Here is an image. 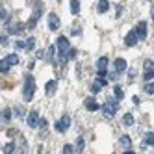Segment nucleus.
Returning a JSON list of instances; mask_svg holds the SVG:
<instances>
[{
  "instance_id": "1",
  "label": "nucleus",
  "mask_w": 154,
  "mask_h": 154,
  "mask_svg": "<svg viewBox=\"0 0 154 154\" xmlns=\"http://www.w3.org/2000/svg\"><path fill=\"white\" fill-rule=\"evenodd\" d=\"M35 95V80L32 74H26L24 76V89H23V98L24 102H30Z\"/></svg>"
},
{
  "instance_id": "2",
  "label": "nucleus",
  "mask_w": 154,
  "mask_h": 154,
  "mask_svg": "<svg viewBox=\"0 0 154 154\" xmlns=\"http://www.w3.org/2000/svg\"><path fill=\"white\" fill-rule=\"evenodd\" d=\"M69 41H67V37H63V35H60L58 37V41H56V50H58V56H60V61L61 63H65V52L69 50Z\"/></svg>"
},
{
  "instance_id": "3",
  "label": "nucleus",
  "mask_w": 154,
  "mask_h": 154,
  "mask_svg": "<svg viewBox=\"0 0 154 154\" xmlns=\"http://www.w3.org/2000/svg\"><path fill=\"white\" fill-rule=\"evenodd\" d=\"M117 100H108L106 104H104V108H102V112H104V115L106 117H113L115 113H117Z\"/></svg>"
},
{
  "instance_id": "4",
  "label": "nucleus",
  "mask_w": 154,
  "mask_h": 154,
  "mask_svg": "<svg viewBox=\"0 0 154 154\" xmlns=\"http://www.w3.org/2000/svg\"><path fill=\"white\" fill-rule=\"evenodd\" d=\"M69 126H71V117H69V115H63L58 123H56V130L61 132V134H63V132H67Z\"/></svg>"
},
{
  "instance_id": "5",
  "label": "nucleus",
  "mask_w": 154,
  "mask_h": 154,
  "mask_svg": "<svg viewBox=\"0 0 154 154\" xmlns=\"http://www.w3.org/2000/svg\"><path fill=\"white\" fill-rule=\"evenodd\" d=\"M108 63H109L108 56H102L100 60L97 61V71H98V76H108V74H106V71H108Z\"/></svg>"
},
{
  "instance_id": "6",
  "label": "nucleus",
  "mask_w": 154,
  "mask_h": 154,
  "mask_svg": "<svg viewBox=\"0 0 154 154\" xmlns=\"http://www.w3.org/2000/svg\"><path fill=\"white\" fill-rule=\"evenodd\" d=\"M23 30H24V26L20 24V23H13V20H9L8 34H11V35H19V34H23Z\"/></svg>"
},
{
  "instance_id": "7",
  "label": "nucleus",
  "mask_w": 154,
  "mask_h": 154,
  "mask_svg": "<svg viewBox=\"0 0 154 154\" xmlns=\"http://www.w3.org/2000/svg\"><path fill=\"white\" fill-rule=\"evenodd\" d=\"M48 28L52 30V32H56L58 28H60V17L56 15V13H48Z\"/></svg>"
},
{
  "instance_id": "8",
  "label": "nucleus",
  "mask_w": 154,
  "mask_h": 154,
  "mask_svg": "<svg viewBox=\"0 0 154 154\" xmlns=\"http://www.w3.org/2000/svg\"><path fill=\"white\" fill-rule=\"evenodd\" d=\"M137 41H139V37H137V34H136V30H130V32H128V35H126V39H125L126 47H136V45H137Z\"/></svg>"
},
{
  "instance_id": "9",
  "label": "nucleus",
  "mask_w": 154,
  "mask_h": 154,
  "mask_svg": "<svg viewBox=\"0 0 154 154\" xmlns=\"http://www.w3.org/2000/svg\"><path fill=\"white\" fill-rule=\"evenodd\" d=\"M39 17H41V4H37V8H35V11H34V15H32V19H30V23H28V28H35V24H37V20H39Z\"/></svg>"
},
{
  "instance_id": "10",
  "label": "nucleus",
  "mask_w": 154,
  "mask_h": 154,
  "mask_svg": "<svg viewBox=\"0 0 154 154\" xmlns=\"http://www.w3.org/2000/svg\"><path fill=\"white\" fill-rule=\"evenodd\" d=\"M56 87H58V82H56V80H48L47 85H45V93H47L48 97H52L54 93H56Z\"/></svg>"
},
{
  "instance_id": "11",
  "label": "nucleus",
  "mask_w": 154,
  "mask_h": 154,
  "mask_svg": "<svg viewBox=\"0 0 154 154\" xmlns=\"http://www.w3.org/2000/svg\"><path fill=\"white\" fill-rule=\"evenodd\" d=\"M37 121H39V115H37L35 112H32V113L28 115V119H26V125H28L30 128H37Z\"/></svg>"
},
{
  "instance_id": "12",
  "label": "nucleus",
  "mask_w": 154,
  "mask_h": 154,
  "mask_svg": "<svg viewBox=\"0 0 154 154\" xmlns=\"http://www.w3.org/2000/svg\"><path fill=\"white\" fill-rule=\"evenodd\" d=\"M134 30H136V34H137L139 39H145L147 37V23H139V26L134 28Z\"/></svg>"
},
{
  "instance_id": "13",
  "label": "nucleus",
  "mask_w": 154,
  "mask_h": 154,
  "mask_svg": "<svg viewBox=\"0 0 154 154\" xmlns=\"http://www.w3.org/2000/svg\"><path fill=\"white\" fill-rule=\"evenodd\" d=\"M126 67H128V65H126V60H125V58H117V60H115V71H117V72L126 71Z\"/></svg>"
},
{
  "instance_id": "14",
  "label": "nucleus",
  "mask_w": 154,
  "mask_h": 154,
  "mask_svg": "<svg viewBox=\"0 0 154 154\" xmlns=\"http://www.w3.org/2000/svg\"><path fill=\"white\" fill-rule=\"evenodd\" d=\"M4 61L9 65V67H13V65H19V56L17 54H8V56L4 58Z\"/></svg>"
},
{
  "instance_id": "15",
  "label": "nucleus",
  "mask_w": 154,
  "mask_h": 154,
  "mask_svg": "<svg viewBox=\"0 0 154 154\" xmlns=\"http://www.w3.org/2000/svg\"><path fill=\"white\" fill-rule=\"evenodd\" d=\"M119 143H121V147H123L125 150H130V149H132V139H130L128 136H121Z\"/></svg>"
},
{
  "instance_id": "16",
  "label": "nucleus",
  "mask_w": 154,
  "mask_h": 154,
  "mask_svg": "<svg viewBox=\"0 0 154 154\" xmlns=\"http://www.w3.org/2000/svg\"><path fill=\"white\" fill-rule=\"evenodd\" d=\"M84 104H85V109H87V112H97V109L100 108V106H98V104L93 100V98H87V100H85Z\"/></svg>"
},
{
  "instance_id": "17",
  "label": "nucleus",
  "mask_w": 154,
  "mask_h": 154,
  "mask_svg": "<svg viewBox=\"0 0 154 154\" xmlns=\"http://www.w3.org/2000/svg\"><path fill=\"white\" fill-rule=\"evenodd\" d=\"M108 9H109V2H108V0H98L97 11H98V13H106Z\"/></svg>"
},
{
  "instance_id": "18",
  "label": "nucleus",
  "mask_w": 154,
  "mask_h": 154,
  "mask_svg": "<svg viewBox=\"0 0 154 154\" xmlns=\"http://www.w3.org/2000/svg\"><path fill=\"white\" fill-rule=\"evenodd\" d=\"M71 13L72 15L80 13V0H71Z\"/></svg>"
},
{
  "instance_id": "19",
  "label": "nucleus",
  "mask_w": 154,
  "mask_h": 154,
  "mask_svg": "<svg viewBox=\"0 0 154 154\" xmlns=\"http://www.w3.org/2000/svg\"><path fill=\"white\" fill-rule=\"evenodd\" d=\"M123 125L125 126H132V125H134V115H132V113H125L123 115Z\"/></svg>"
},
{
  "instance_id": "20",
  "label": "nucleus",
  "mask_w": 154,
  "mask_h": 154,
  "mask_svg": "<svg viewBox=\"0 0 154 154\" xmlns=\"http://www.w3.org/2000/svg\"><path fill=\"white\" fill-rule=\"evenodd\" d=\"M115 98H117V100H123V98H125V91H123V87H121V85H115Z\"/></svg>"
},
{
  "instance_id": "21",
  "label": "nucleus",
  "mask_w": 154,
  "mask_h": 154,
  "mask_svg": "<svg viewBox=\"0 0 154 154\" xmlns=\"http://www.w3.org/2000/svg\"><path fill=\"white\" fill-rule=\"evenodd\" d=\"M143 78H145V82L152 80V78H154V67H152V69H145V74H143Z\"/></svg>"
},
{
  "instance_id": "22",
  "label": "nucleus",
  "mask_w": 154,
  "mask_h": 154,
  "mask_svg": "<svg viewBox=\"0 0 154 154\" xmlns=\"http://www.w3.org/2000/svg\"><path fill=\"white\" fill-rule=\"evenodd\" d=\"M145 145H154V134H152V132H147V134H145Z\"/></svg>"
},
{
  "instance_id": "23",
  "label": "nucleus",
  "mask_w": 154,
  "mask_h": 154,
  "mask_svg": "<svg viewBox=\"0 0 154 154\" xmlns=\"http://www.w3.org/2000/svg\"><path fill=\"white\" fill-rule=\"evenodd\" d=\"M24 48H28V50H34V48H35V39H34V37H28V41L24 43Z\"/></svg>"
},
{
  "instance_id": "24",
  "label": "nucleus",
  "mask_w": 154,
  "mask_h": 154,
  "mask_svg": "<svg viewBox=\"0 0 154 154\" xmlns=\"http://www.w3.org/2000/svg\"><path fill=\"white\" fill-rule=\"evenodd\" d=\"M2 119L6 121V123H8V121H11V109H9V108L2 109Z\"/></svg>"
},
{
  "instance_id": "25",
  "label": "nucleus",
  "mask_w": 154,
  "mask_h": 154,
  "mask_svg": "<svg viewBox=\"0 0 154 154\" xmlns=\"http://www.w3.org/2000/svg\"><path fill=\"white\" fill-rule=\"evenodd\" d=\"M145 93H147V95H152V93H154V84H152V80H149V82L145 84Z\"/></svg>"
},
{
  "instance_id": "26",
  "label": "nucleus",
  "mask_w": 154,
  "mask_h": 154,
  "mask_svg": "<svg viewBox=\"0 0 154 154\" xmlns=\"http://www.w3.org/2000/svg\"><path fill=\"white\" fill-rule=\"evenodd\" d=\"M9 69H11V67H9V65H8L4 60L0 61V72H4V74H6V72H9Z\"/></svg>"
},
{
  "instance_id": "27",
  "label": "nucleus",
  "mask_w": 154,
  "mask_h": 154,
  "mask_svg": "<svg viewBox=\"0 0 154 154\" xmlns=\"http://www.w3.org/2000/svg\"><path fill=\"white\" fill-rule=\"evenodd\" d=\"M100 84H98V82H93V85H91V93L93 95H97V93H100Z\"/></svg>"
},
{
  "instance_id": "28",
  "label": "nucleus",
  "mask_w": 154,
  "mask_h": 154,
  "mask_svg": "<svg viewBox=\"0 0 154 154\" xmlns=\"http://www.w3.org/2000/svg\"><path fill=\"white\" fill-rule=\"evenodd\" d=\"M54 52H56V45H52V47L47 50V54H45V56H47V60H52V58H54Z\"/></svg>"
},
{
  "instance_id": "29",
  "label": "nucleus",
  "mask_w": 154,
  "mask_h": 154,
  "mask_svg": "<svg viewBox=\"0 0 154 154\" xmlns=\"http://www.w3.org/2000/svg\"><path fill=\"white\" fill-rule=\"evenodd\" d=\"M4 152H8V154L9 152H15V143H8V145L4 147Z\"/></svg>"
},
{
  "instance_id": "30",
  "label": "nucleus",
  "mask_w": 154,
  "mask_h": 154,
  "mask_svg": "<svg viewBox=\"0 0 154 154\" xmlns=\"http://www.w3.org/2000/svg\"><path fill=\"white\" fill-rule=\"evenodd\" d=\"M97 82L100 84L102 87H104V85H108V78H106V76H97Z\"/></svg>"
},
{
  "instance_id": "31",
  "label": "nucleus",
  "mask_w": 154,
  "mask_h": 154,
  "mask_svg": "<svg viewBox=\"0 0 154 154\" xmlns=\"http://www.w3.org/2000/svg\"><path fill=\"white\" fill-rule=\"evenodd\" d=\"M63 152H65V154H71V152H74V147H72V145H65V147H63Z\"/></svg>"
},
{
  "instance_id": "32",
  "label": "nucleus",
  "mask_w": 154,
  "mask_h": 154,
  "mask_svg": "<svg viewBox=\"0 0 154 154\" xmlns=\"http://www.w3.org/2000/svg\"><path fill=\"white\" fill-rule=\"evenodd\" d=\"M15 48H17V50H23V48H24V43H23V41H17V43H15Z\"/></svg>"
},
{
  "instance_id": "33",
  "label": "nucleus",
  "mask_w": 154,
  "mask_h": 154,
  "mask_svg": "<svg viewBox=\"0 0 154 154\" xmlns=\"http://www.w3.org/2000/svg\"><path fill=\"white\" fill-rule=\"evenodd\" d=\"M82 149H84V139H82V137H78V152H80Z\"/></svg>"
},
{
  "instance_id": "34",
  "label": "nucleus",
  "mask_w": 154,
  "mask_h": 154,
  "mask_svg": "<svg viewBox=\"0 0 154 154\" xmlns=\"http://www.w3.org/2000/svg\"><path fill=\"white\" fill-rule=\"evenodd\" d=\"M6 43H8V35H2L0 37V45H6Z\"/></svg>"
},
{
  "instance_id": "35",
  "label": "nucleus",
  "mask_w": 154,
  "mask_h": 154,
  "mask_svg": "<svg viewBox=\"0 0 154 154\" xmlns=\"http://www.w3.org/2000/svg\"><path fill=\"white\" fill-rule=\"evenodd\" d=\"M128 74H130V80H132V78L136 76V69H130V71H128Z\"/></svg>"
},
{
  "instance_id": "36",
  "label": "nucleus",
  "mask_w": 154,
  "mask_h": 154,
  "mask_svg": "<svg viewBox=\"0 0 154 154\" xmlns=\"http://www.w3.org/2000/svg\"><path fill=\"white\" fill-rule=\"evenodd\" d=\"M13 112H15V115H17V117H20V115H23V112H20V108H15Z\"/></svg>"
},
{
  "instance_id": "37",
  "label": "nucleus",
  "mask_w": 154,
  "mask_h": 154,
  "mask_svg": "<svg viewBox=\"0 0 154 154\" xmlns=\"http://www.w3.org/2000/svg\"><path fill=\"white\" fill-rule=\"evenodd\" d=\"M149 2H152V0H149Z\"/></svg>"
}]
</instances>
